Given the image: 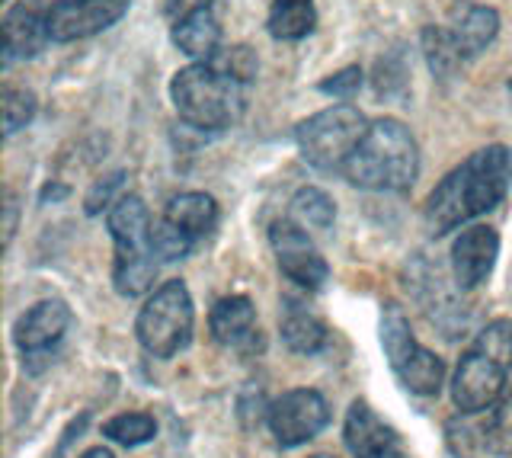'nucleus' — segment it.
Listing matches in <instances>:
<instances>
[{
    "instance_id": "f3484780",
    "label": "nucleus",
    "mask_w": 512,
    "mask_h": 458,
    "mask_svg": "<svg viewBox=\"0 0 512 458\" xmlns=\"http://www.w3.org/2000/svg\"><path fill=\"white\" fill-rule=\"evenodd\" d=\"M279 334L288 350L298 356H317L330 343L327 324L308 305L295 302V298H285V308L279 314Z\"/></svg>"
},
{
    "instance_id": "ddd939ff",
    "label": "nucleus",
    "mask_w": 512,
    "mask_h": 458,
    "mask_svg": "<svg viewBox=\"0 0 512 458\" xmlns=\"http://www.w3.org/2000/svg\"><path fill=\"white\" fill-rule=\"evenodd\" d=\"M343 439L352 458H410L394 426L384 423L368 401H352L346 410Z\"/></svg>"
},
{
    "instance_id": "b1692460",
    "label": "nucleus",
    "mask_w": 512,
    "mask_h": 458,
    "mask_svg": "<svg viewBox=\"0 0 512 458\" xmlns=\"http://www.w3.org/2000/svg\"><path fill=\"white\" fill-rule=\"evenodd\" d=\"M103 436L119 442L125 449H135V446H144V442H151L157 436V420L151 414H144V410H135V414H119L103 423Z\"/></svg>"
},
{
    "instance_id": "4be33fe9",
    "label": "nucleus",
    "mask_w": 512,
    "mask_h": 458,
    "mask_svg": "<svg viewBox=\"0 0 512 458\" xmlns=\"http://www.w3.org/2000/svg\"><path fill=\"white\" fill-rule=\"evenodd\" d=\"M292 218L301 228L311 231H330L336 221V205L333 199L317 186H301L292 196Z\"/></svg>"
},
{
    "instance_id": "a211bd4d",
    "label": "nucleus",
    "mask_w": 512,
    "mask_h": 458,
    "mask_svg": "<svg viewBox=\"0 0 512 458\" xmlns=\"http://www.w3.org/2000/svg\"><path fill=\"white\" fill-rule=\"evenodd\" d=\"M164 218L199 244L205 234H212L218 225V202H215V196L196 193V189H192V193H180L167 202Z\"/></svg>"
},
{
    "instance_id": "2eb2a0df",
    "label": "nucleus",
    "mask_w": 512,
    "mask_h": 458,
    "mask_svg": "<svg viewBox=\"0 0 512 458\" xmlns=\"http://www.w3.org/2000/svg\"><path fill=\"white\" fill-rule=\"evenodd\" d=\"M208 330H212L215 343L228 346V350L250 353L260 343V327H256V308L247 295H224L208 311Z\"/></svg>"
},
{
    "instance_id": "c756f323",
    "label": "nucleus",
    "mask_w": 512,
    "mask_h": 458,
    "mask_svg": "<svg viewBox=\"0 0 512 458\" xmlns=\"http://www.w3.org/2000/svg\"><path fill=\"white\" fill-rule=\"evenodd\" d=\"M212 7H215V0H164V20L173 26V23L192 17V13L212 10Z\"/></svg>"
},
{
    "instance_id": "aec40b11",
    "label": "nucleus",
    "mask_w": 512,
    "mask_h": 458,
    "mask_svg": "<svg viewBox=\"0 0 512 458\" xmlns=\"http://www.w3.org/2000/svg\"><path fill=\"white\" fill-rule=\"evenodd\" d=\"M448 33H452V42H455L461 61H471L493 45L496 33H500V13H496L493 7H484V4L468 7L464 10V17L448 29Z\"/></svg>"
},
{
    "instance_id": "7c9ffc66",
    "label": "nucleus",
    "mask_w": 512,
    "mask_h": 458,
    "mask_svg": "<svg viewBox=\"0 0 512 458\" xmlns=\"http://www.w3.org/2000/svg\"><path fill=\"white\" fill-rule=\"evenodd\" d=\"M64 196H68V186H55V183H48V186L42 189L39 202H42V205H45L48 199H52V202H58V199H64Z\"/></svg>"
},
{
    "instance_id": "4468645a",
    "label": "nucleus",
    "mask_w": 512,
    "mask_h": 458,
    "mask_svg": "<svg viewBox=\"0 0 512 458\" xmlns=\"http://www.w3.org/2000/svg\"><path fill=\"white\" fill-rule=\"evenodd\" d=\"M496 257H500V234L487 225L464 228L452 244V276L458 289L471 292L490 279Z\"/></svg>"
},
{
    "instance_id": "1a4fd4ad",
    "label": "nucleus",
    "mask_w": 512,
    "mask_h": 458,
    "mask_svg": "<svg viewBox=\"0 0 512 458\" xmlns=\"http://www.w3.org/2000/svg\"><path fill=\"white\" fill-rule=\"evenodd\" d=\"M266 423L282 449H298L327 430L330 404L314 388H292L266 404Z\"/></svg>"
},
{
    "instance_id": "f8f14e48",
    "label": "nucleus",
    "mask_w": 512,
    "mask_h": 458,
    "mask_svg": "<svg viewBox=\"0 0 512 458\" xmlns=\"http://www.w3.org/2000/svg\"><path fill=\"white\" fill-rule=\"evenodd\" d=\"M71 327V308L61 298H45L26 308L13 324V343L26 359H39L52 353V346L64 340Z\"/></svg>"
},
{
    "instance_id": "cd10ccee",
    "label": "nucleus",
    "mask_w": 512,
    "mask_h": 458,
    "mask_svg": "<svg viewBox=\"0 0 512 458\" xmlns=\"http://www.w3.org/2000/svg\"><path fill=\"white\" fill-rule=\"evenodd\" d=\"M122 183H125V170H116V173H109V177H103V180H96L93 186H90V193H87V199H84V212L93 218V215H100L103 209L109 212L112 205L119 202V189H122Z\"/></svg>"
},
{
    "instance_id": "393cba45",
    "label": "nucleus",
    "mask_w": 512,
    "mask_h": 458,
    "mask_svg": "<svg viewBox=\"0 0 512 458\" xmlns=\"http://www.w3.org/2000/svg\"><path fill=\"white\" fill-rule=\"evenodd\" d=\"M484 449L496 458H512V388L493 404V414L484 423Z\"/></svg>"
},
{
    "instance_id": "2f4dec72",
    "label": "nucleus",
    "mask_w": 512,
    "mask_h": 458,
    "mask_svg": "<svg viewBox=\"0 0 512 458\" xmlns=\"http://www.w3.org/2000/svg\"><path fill=\"white\" fill-rule=\"evenodd\" d=\"M13 228H16V199L13 193H7V244L13 238Z\"/></svg>"
},
{
    "instance_id": "423d86ee",
    "label": "nucleus",
    "mask_w": 512,
    "mask_h": 458,
    "mask_svg": "<svg viewBox=\"0 0 512 458\" xmlns=\"http://www.w3.org/2000/svg\"><path fill=\"white\" fill-rule=\"evenodd\" d=\"M196 327V305L183 279H170L144 302L135 321V337L141 350L154 359H173L183 353Z\"/></svg>"
},
{
    "instance_id": "bb28decb",
    "label": "nucleus",
    "mask_w": 512,
    "mask_h": 458,
    "mask_svg": "<svg viewBox=\"0 0 512 458\" xmlns=\"http://www.w3.org/2000/svg\"><path fill=\"white\" fill-rule=\"evenodd\" d=\"M151 244H154V254L160 263H176V260H186L192 254V247H196V241L189 238V234H183L176 225H170V221L160 215L154 221L151 228Z\"/></svg>"
},
{
    "instance_id": "39448f33",
    "label": "nucleus",
    "mask_w": 512,
    "mask_h": 458,
    "mask_svg": "<svg viewBox=\"0 0 512 458\" xmlns=\"http://www.w3.org/2000/svg\"><path fill=\"white\" fill-rule=\"evenodd\" d=\"M109 238L116 244V263H112V286L122 298L144 295L157 279V254L151 244L154 221L141 196H119V202L106 212Z\"/></svg>"
},
{
    "instance_id": "9d476101",
    "label": "nucleus",
    "mask_w": 512,
    "mask_h": 458,
    "mask_svg": "<svg viewBox=\"0 0 512 458\" xmlns=\"http://www.w3.org/2000/svg\"><path fill=\"white\" fill-rule=\"evenodd\" d=\"M269 244H272V254H276V263L288 282H295L298 289H308V292H317L327 286L330 266H327L324 254L314 247L308 228H301L295 218L272 221Z\"/></svg>"
},
{
    "instance_id": "473e14b6",
    "label": "nucleus",
    "mask_w": 512,
    "mask_h": 458,
    "mask_svg": "<svg viewBox=\"0 0 512 458\" xmlns=\"http://www.w3.org/2000/svg\"><path fill=\"white\" fill-rule=\"evenodd\" d=\"M80 458H116V455H112L106 446H93V449H87V452L80 455Z\"/></svg>"
},
{
    "instance_id": "f257e3e1",
    "label": "nucleus",
    "mask_w": 512,
    "mask_h": 458,
    "mask_svg": "<svg viewBox=\"0 0 512 458\" xmlns=\"http://www.w3.org/2000/svg\"><path fill=\"white\" fill-rule=\"evenodd\" d=\"M256 77V58L247 45L218 49L192 61L170 81V100L180 122L199 132H228L247 109V87Z\"/></svg>"
},
{
    "instance_id": "72a5a7b5",
    "label": "nucleus",
    "mask_w": 512,
    "mask_h": 458,
    "mask_svg": "<svg viewBox=\"0 0 512 458\" xmlns=\"http://www.w3.org/2000/svg\"><path fill=\"white\" fill-rule=\"evenodd\" d=\"M311 458H333V455H311Z\"/></svg>"
},
{
    "instance_id": "0eeeda50",
    "label": "nucleus",
    "mask_w": 512,
    "mask_h": 458,
    "mask_svg": "<svg viewBox=\"0 0 512 458\" xmlns=\"http://www.w3.org/2000/svg\"><path fill=\"white\" fill-rule=\"evenodd\" d=\"M368 122L356 106L340 103L295 125V145L304 164L320 173H343L349 154L359 148Z\"/></svg>"
},
{
    "instance_id": "f03ea898",
    "label": "nucleus",
    "mask_w": 512,
    "mask_h": 458,
    "mask_svg": "<svg viewBox=\"0 0 512 458\" xmlns=\"http://www.w3.org/2000/svg\"><path fill=\"white\" fill-rule=\"evenodd\" d=\"M512 189V151L506 145H487L461 161L432 189L423 205V221L432 238L455 231L468 221L493 212Z\"/></svg>"
},
{
    "instance_id": "c85d7f7f",
    "label": "nucleus",
    "mask_w": 512,
    "mask_h": 458,
    "mask_svg": "<svg viewBox=\"0 0 512 458\" xmlns=\"http://www.w3.org/2000/svg\"><path fill=\"white\" fill-rule=\"evenodd\" d=\"M362 87V68L359 65H349L343 71H336L330 77L317 84V90L324 93V97H333V100H352Z\"/></svg>"
},
{
    "instance_id": "dca6fc26",
    "label": "nucleus",
    "mask_w": 512,
    "mask_h": 458,
    "mask_svg": "<svg viewBox=\"0 0 512 458\" xmlns=\"http://www.w3.org/2000/svg\"><path fill=\"white\" fill-rule=\"evenodd\" d=\"M4 68L13 61L36 58L48 42V23L45 13L32 4H16L4 13Z\"/></svg>"
},
{
    "instance_id": "20e7f679",
    "label": "nucleus",
    "mask_w": 512,
    "mask_h": 458,
    "mask_svg": "<svg viewBox=\"0 0 512 458\" xmlns=\"http://www.w3.org/2000/svg\"><path fill=\"white\" fill-rule=\"evenodd\" d=\"M512 372V321L496 318L490 321L468 353L461 356L455 378H452V401L461 414H480L490 410L506 394Z\"/></svg>"
},
{
    "instance_id": "412c9836",
    "label": "nucleus",
    "mask_w": 512,
    "mask_h": 458,
    "mask_svg": "<svg viewBox=\"0 0 512 458\" xmlns=\"http://www.w3.org/2000/svg\"><path fill=\"white\" fill-rule=\"evenodd\" d=\"M317 26V10L314 0H272L266 29L272 39L279 42H298L311 36Z\"/></svg>"
},
{
    "instance_id": "f704fd0d",
    "label": "nucleus",
    "mask_w": 512,
    "mask_h": 458,
    "mask_svg": "<svg viewBox=\"0 0 512 458\" xmlns=\"http://www.w3.org/2000/svg\"><path fill=\"white\" fill-rule=\"evenodd\" d=\"M509 90H512V77H509Z\"/></svg>"
},
{
    "instance_id": "a878e982",
    "label": "nucleus",
    "mask_w": 512,
    "mask_h": 458,
    "mask_svg": "<svg viewBox=\"0 0 512 458\" xmlns=\"http://www.w3.org/2000/svg\"><path fill=\"white\" fill-rule=\"evenodd\" d=\"M0 106H4V135H16L20 129L36 119L39 113V100L36 93L26 87H4V97H0Z\"/></svg>"
},
{
    "instance_id": "7ed1b4c3",
    "label": "nucleus",
    "mask_w": 512,
    "mask_h": 458,
    "mask_svg": "<svg viewBox=\"0 0 512 458\" xmlns=\"http://www.w3.org/2000/svg\"><path fill=\"white\" fill-rule=\"evenodd\" d=\"M343 177L365 193H407L420 177V145L394 116L368 122L359 148L349 154Z\"/></svg>"
},
{
    "instance_id": "6ab92c4d",
    "label": "nucleus",
    "mask_w": 512,
    "mask_h": 458,
    "mask_svg": "<svg viewBox=\"0 0 512 458\" xmlns=\"http://www.w3.org/2000/svg\"><path fill=\"white\" fill-rule=\"evenodd\" d=\"M170 39L173 45L180 49L183 55H189L192 61H205L212 58L221 49V26L215 17V7L212 10H199L192 17L180 20L170 26Z\"/></svg>"
},
{
    "instance_id": "6e6552de",
    "label": "nucleus",
    "mask_w": 512,
    "mask_h": 458,
    "mask_svg": "<svg viewBox=\"0 0 512 458\" xmlns=\"http://www.w3.org/2000/svg\"><path fill=\"white\" fill-rule=\"evenodd\" d=\"M381 346L397 382L410 394H416V398H436L442 391L445 362L413 337L404 308L394 302H388L381 311Z\"/></svg>"
},
{
    "instance_id": "5701e85b",
    "label": "nucleus",
    "mask_w": 512,
    "mask_h": 458,
    "mask_svg": "<svg viewBox=\"0 0 512 458\" xmlns=\"http://www.w3.org/2000/svg\"><path fill=\"white\" fill-rule=\"evenodd\" d=\"M423 52H426V65L429 71L436 74V77H452L464 61L455 49V42H452V33L442 26H426L423 29Z\"/></svg>"
},
{
    "instance_id": "9b49d317",
    "label": "nucleus",
    "mask_w": 512,
    "mask_h": 458,
    "mask_svg": "<svg viewBox=\"0 0 512 458\" xmlns=\"http://www.w3.org/2000/svg\"><path fill=\"white\" fill-rule=\"evenodd\" d=\"M132 0H55L45 10L48 39L52 42H80L96 33H106L109 26H116Z\"/></svg>"
}]
</instances>
